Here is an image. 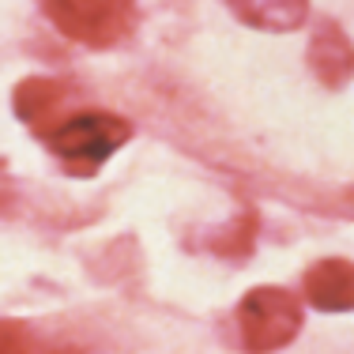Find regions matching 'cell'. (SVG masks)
<instances>
[{
    "label": "cell",
    "instance_id": "cell-6",
    "mask_svg": "<svg viewBox=\"0 0 354 354\" xmlns=\"http://www.w3.org/2000/svg\"><path fill=\"white\" fill-rule=\"evenodd\" d=\"M241 23L257 30H298L309 15V0H226Z\"/></svg>",
    "mask_w": 354,
    "mask_h": 354
},
{
    "label": "cell",
    "instance_id": "cell-2",
    "mask_svg": "<svg viewBox=\"0 0 354 354\" xmlns=\"http://www.w3.org/2000/svg\"><path fill=\"white\" fill-rule=\"evenodd\" d=\"M41 12L64 38L91 49L117 46L136 27V0H41Z\"/></svg>",
    "mask_w": 354,
    "mask_h": 354
},
{
    "label": "cell",
    "instance_id": "cell-5",
    "mask_svg": "<svg viewBox=\"0 0 354 354\" xmlns=\"http://www.w3.org/2000/svg\"><path fill=\"white\" fill-rule=\"evenodd\" d=\"M306 294L317 309L324 313H343L351 309L354 279H351V260H320L306 275Z\"/></svg>",
    "mask_w": 354,
    "mask_h": 354
},
{
    "label": "cell",
    "instance_id": "cell-3",
    "mask_svg": "<svg viewBox=\"0 0 354 354\" xmlns=\"http://www.w3.org/2000/svg\"><path fill=\"white\" fill-rule=\"evenodd\" d=\"M301 328V301L283 286H257L238 306L241 347L249 354L283 351Z\"/></svg>",
    "mask_w": 354,
    "mask_h": 354
},
{
    "label": "cell",
    "instance_id": "cell-8",
    "mask_svg": "<svg viewBox=\"0 0 354 354\" xmlns=\"http://www.w3.org/2000/svg\"><path fill=\"white\" fill-rule=\"evenodd\" d=\"M0 354H35V335L19 320H0Z\"/></svg>",
    "mask_w": 354,
    "mask_h": 354
},
{
    "label": "cell",
    "instance_id": "cell-4",
    "mask_svg": "<svg viewBox=\"0 0 354 354\" xmlns=\"http://www.w3.org/2000/svg\"><path fill=\"white\" fill-rule=\"evenodd\" d=\"M68 98H72V83L35 75V80H23L19 87H15V113H19L23 124H30L38 136H46V132L68 113V109H64Z\"/></svg>",
    "mask_w": 354,
    "mask_h": 354
},
{
    "label": "cell",
    "instance_id": "cell-9",
    "mask_svg": "<svg viewBox=\"0 0 354 354\" xmlns=\"http://www.w3.org/2000/svg\"><path fill=\"white\" fill-rule=\"evenodd\" d=\"M53 354H80V351H53Z\"/></svg>",
    "mask_w": 354,
    "mask_h": 354
},
{
    "label": "cell",
    "instance_id": "cell-7",
    "mask_svg": "<svg viewBox=\"0 0 354 354\" xmlns=\"http://www.w3.org/2000/svg\"><path fill=\"white\" fill-rule=\"evenodd\" d=\"M309 64L328 87H339V83L351 80V41L339 35L335 23H324L317 30L313 46H309Z\"/></svg>",
    "mask_w": 354,
    "mask_h": 354
},
{
    "label": "cell",
    "instance_id": "cell-1",
    "mask_svg": "<svg viewBox=\"0 0 354 354\" xmlns=\"http://www.w3.org/2000/svg\"><path fill=\"white\" fill-rule=\"evenodd\" d=\"M129 136L132 124L124 117L106 113V109H75V113H64L41 140L72 174L91 177Z\"/></svg>",
    "mask_w": 354,
    "mask_h": 354
}]
</instances>
